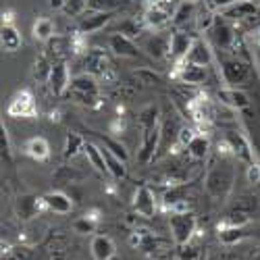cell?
I'll return each instance as SVG.
<instances>
[{
	"label": "cell",
	"instance_id": "cell-48",
	"mask_svg": "<svg viewBox=\"0 0 260 260\" xmlns=\"http://www.w3.org/2000/svg\"><path fill=\"white\" fill-rule=\"evenodd\" d=\"M235 3H240V0H210L212 9H221V11H225V9H229V7H233Z\"/></svg>",
	"mask_w": 260,
	"mask_h": 260
},
{
	"label": "cell",
	"instance_id": "cell-47",
	"mask_svg": "<svg viewBox=\"0 0 260 260\" xmlns=\"http://www.w3.org/2000/svg\"><path fill=\"white\" fill-rule=\"evenodd\" d=\"M193 138H196V134H193V129L191 127H181L179 129V136H177V140L181 142V146H189V142L193 140Z\"/></svg>",
	"mask_w": 260,
	"mask_h": 260
},
{
	"label": "cell",
	"instance_id": "cell-3",
	"mask_svg": "<svg viewBox=\"0 0 260 260\" xmlns=\"http://www.w3.org/2000/svg\"><path fill=\"white\" fill-rule=\"evenodd\" d=\"M196 216L191 212H171L169 216V227H171V235L173 242H175L179 248L189 244L193 233H196Z\"/></svg>",
	"mask_w": 260,
	"mask_h": 260
},
{
	"label": "cell",
	"instance_id": "cell-9",
	"mask_svg": "<svg viewBox=\"0 0 260 260\" xmlns=\"http://www.w3.org/2000/svg\"><path fill=\"white\" fill-rule=\"evenodd\" d=\"M134 210L140 216H146V219H152V216L156 214V196H154V191L150 189L148 185H140L136 189Z\"/></svg>",
	"mask_w": 260,
	"mask_h": 260
},
{
	"label": "cell",
	"instance_id": "cell-46",
	"mask_svg": "<svg viewBox=\"0 0 260 260\" xmlns=\"http://www.w3.org/2000/svg\"><path fill=\"white\" fill-rule=\"evenodd\" d=\"M246 179H248V183H260V165H256V162L248 165Z\"/></svg>",
	"mask_w": 260,
	"mask_h": 260
},
{
	"label": "cell",
	"instance_id": "cell-21",
	"mask_svg": "<svg viewBox=\"0 0 260 260\" xmlns=\"http://www.w3.org/2000/svg\"><path fill=\"white\" fill-rule=\"evenodd\" d=\"M193 44V38L187 31H173L171 34V56L175 58H185L189 48Z\"/></svg>",
	"mask_w": 260,
	"mask_h": 260
},
{
	"label": "cell",
	"instance_id": "cell-30",
	"mask_svg": "<svg viewBox=\"0 0 260 260\" xmlns=\"http://www.w3.org/2000/svg\"><path fill=\"white\" fill-rule=\"evenodd\" d=\"M223 13H225V17L246 19V17H254V15H256V5H254V3H250V0H240V3H235L233 7L225 9Z\"/></svg>",
	"mask_w": 260,
	"mask_h": 260
},
{
	"label": "cell",
	"instance_id": "cell-25",
	"mask_svg": "<svg viewBox=\"0 0 260 260\" xmlns=\"http://www.w3.org/2000/svg\"><path fill=\"white\" fill-rule=\"evenodd\" d=\"M193 17H196V0H183V3L175 11H173L171 23L175 27H183V25L189 23Z\"/></svg>",
	"mask_w": 260,
	"mask_h": 260
},
{
	"label": "cell",
	"instance_id": "cell-32",
	"mask_svg": "<svg viewBox=\"0 0 260 260\" xmlns=\"http://www.w3.org/2000/svg\"><path fill=\"white\" fill-rule=\"evenodd\" d=\"M42 206L46 208L44 198L25 196V198H21V202H19V212H21V216H23V219H31V216H36V214H38V210H40Z\"/></svg>",
	"mask_w": 260,
	"mask_h": 260
},
{
	"label": "cell",
	"instance_id": "cell-15",
	"mask_svg": "<svg viewBox=\"0 0 260 260\" xmlns=\"http://www.w3.org/2000/svg\"><path fill=\"white\" fill-rule=\"evenodd\" d=\"M108 46H111V50L117 56H121V58H136V56H140V50L134 44V40L123 36V34H119V31L108 38Z\"/></svg>",
	"mask_w": 260,
	"mask_h": 260
},
{
	"label": "cell",
	"instance_id": "cell-42",
	"mask_svg": "<svg viewBox=\"0 0 260 260\" xmlns=\"http://www.w3.org/2000/svg\"><path fill=\"white\" fill-rule=\"evenodd\" d=\"M198 258H200V248H198V246H191V244L181 246V250H179V260H198Z\"/></svg>",
	"mask_w": 260,
	"mask_h": 260
},
{
	"label": "cell",
	"instance_id": "cell-17",
	"mask_svg": "<svg viewBox=\"0 0 260 260\" xmlns=\"http://www.w3.org/2000/svg\"><path fill=\"white\" fill-rule=\"evenodd\" d=\"M81 67L85 69L83 73H90V75H104L108 69H111V62H108L106 54L100 50H90L85 52L83 60H81Z\"/></svg>",
	"mask_w": 260,
	"mask_h": 260
},
{
	"label": "cell",
	"instance_id": "cell-31",
	"mask_svg": "<svg viewBox=\"0 0 260 260\" xmlns=\"http://www.w3.org/2000/svg\"><path fill=\"white\" fill-rule=\"evenodd\" d=\"M54 36V23L48 17H40L34 23V38L40 42H50Z\"/></svg>",
	"mask_w": 260,
	"mask_h": 260
},
{
	"label": "cell",
	"instance_id": "cell-40",
	"mask_svg": "<svg viewBox=\"0 0 260 260\" xmlns=\"http://www.w3.org/2000/svg\"><path fill=\"white\" fill-rule=\"evenodd\" d=\"M88 5H90V0H67L64 11H67L69 15H73V17H77V15L88 11Z\"/></svg>",
	"mask_w": 260,
	"mask_h": 260
},
{
	"label": "cell",
	"instance_id": "cell-37",
	"mask_svg": "<svg viewBox=\"0 0 260 260\" xmlns=\"http://www.w3.org/2000/svg\"><path fill=\"white\" fill-rule=\"evenodd\" d=\"M50 69H52V64L48 62V58H46V56H42V58H40V60H36V64H34V77H36L38 81L48 83Z\"/></svg>",
	"mask_w": 260,
	"mask_h": 260
},
{
	"label": "cell",
	"instance_id": "cell-7",
	"mask_svg": "<svg viewBox=\"0 0 260 260\" xmlns=\"http://www.w3.org/2000/svg\"><path fill=\"white\" fill-rule=\"evenodd\" d=\"M144 50L150 58L154 60H162L167 58V54H171V34H162V31H156L152 36H148L146 42H144Z\"/></svg>",
	"mask_w": 260,
	"mask_h": 260
},
{
	"label": "cell",
	"instance_id": "cell-28",
	"mask_svg": "<svg viewBox=\"0 0 260 260\" xmlns=\"http://www.w3.org/2000/svg\"><path fill=\"white\" fill-rule=\"evenodd\" d=\"M96 138L100 140V144L104 146V150H108V152L115 154L117 158H121L123 162H127V160H129V152H127V148H125L119 140H115V138H111V136H102V134H96Z\"/></svg>",
	"mask_w": 260,
	"mask_h": 260
},
{
	"label": "cell",
	"instance_id": "cell-20",
	"mask_svg": "<svg viewBox=\"0 0 260 260\" xmlns=\"http://www.w3.org/2000/svg\"><path fill=\"white\" fill-rule=\"evenodd\" d=\"M206 67L200 64H193L189 60H183V64L179 67V81L185 85H200L206 81Z\"/></svg>",
	"mask_w": 260,
	"mask_h": 260
},
{
	"label": "cell",
	"instance_id": "cell-33",
	"mask_svg": "<svg viewBox=\"0 0 260 260\" xmlns=\"http://www.w3.org/2000/svg\"><path fill=\"white\" fill-rule=\"evenodd\" d=\"M83 146H85V140L79 136V134H67V140H64V152H62V156L64 158H73L75 154H79V152H83Z\"/></svg>",
	"mask_w": 260,
	"mask_h": 260
},
{
	"label": "cell",
	"instance_id": "cell-8",
	"mask_svg": "<svg viewBox=\"0 0 260 260\" xmlns=\"http://www.w3.org/2000/svg\"><path fill=\"white\" fill-rule=\"evenodd\" d=\"M115 17V11H92L88 15H83L79 19V34H94V31H100L104 29L106 23H111Z\"/></svg>",
	"mask_w": 260,
	"mask_h": 260
},
{
	"label": "cell",
	"instance_id": "cell-43",
	"mask_svg": "<svg viewBox=\"0 0 260 260\" xmlns=\"http://www.w3.org/2000/svg\"><path fill=\"white\" fill-rule=\"evenodd\" d=\"M140 25L136 23V21H123V23L119 25V34H123V36H127V38H136V36H140Z\"/></svg>",
	"mask_w": 260,
	"mask_h": 260
},
{
	"label": "cell",
	"instance_id": "cell-4",
	"mask_svg": "<svg viewBox=\"0 0 260 260\" xmlns=\"http://www.w3.org/2000/svg\"><path fill=\"white\" fill-rule=\"evenodd\" d=\"M221 75L227 85L237 88L240 83H246L250 79V67L240 58H227L221 64Z\"/></svg>",
	"mask_w": 260,
	"mask_h": 260
},
{
	"label": "cell",
	"instance_id": "cell-23",
	"mask_svg": "<svg viewBox=\"0 0 260 260\" xmlns=\"http://www.w3.org/2000/svg\"><path fill=\"white\" fill-rule=\"evenodd\" d=\"M83 154H85V158L90 160V165L100 173V175L108 173L106 158H104V150H102L98 144H94V142H85V146H83Z\"/></svg>",
	"mask_w": 260,
	"mask_h": 260
},
{
	"label": "cell",
	"instance_id": "cell-38",
	"mask_svg": "<svg viewBox=\"0 0 260 260\" xmlns=\"http://www.w3.org/2000/svg\"><path fill=\"white\" fill-rule=\"evenodd\" d=\"M250 223V214L246 212H240V210H233L225 216V227H244Z\"/></svg>",
	"mask_w": 260,
	"mask_h": 260
},
{
	"label": "cell",
	"instance_id": "cell-13",
	"mask_svg": "<svg viewBox=\"0 0 260 260\" xmlns=\"http://www.w3.org/2000/svg\"><path fill=\"white\" fill-rule=\"evenodd\" d=\"M216 98H219V102L223 106L231 108V111H244V108L250 106L248 94L242 92V90H237V88H231V85H227V88L216 92Z\"/></svg>",
	"mask_w": 260,
	"mask_h": 260
},
{
	"label": "cell",
	"instance_id": "cell-34",
	"mask_svg": "<svg viewBox=\"0 0 260 260\" xmlns=\"http://www.w3.org/2000/svg\"><path fill=\"white\" fill-rule=\"evenodd\" d=\"M248 233H244V227H223L219 233V240L225 246H233L237 242H242Z\"/></svg>",
	"mask_w": 260,
	"mask_h": 260
},
{
	"label": "cell",
	"instance_id": "cell-45",
	"mask_svg": "<svg viewBox=\"0 0 260 260\" xmlns=\"http://www.w3.org/2000/svg\"><path fill=\"white\" fill-rule=\"evenodd\" d=\"M0 148H3V156L11 154V140H9V132L5 125L0 127Z\"/></svg>",
	"mask_w": 260,
	"mask_h": 260
},
{
	"label": "cell",
	"instance_id": "cell-16",
	"mask_svg": "<svg viewBox=\"0 0 260 260\" xmlns=\"http://www.w3.org/2000/svg\"><path fill=\"white\" fill-rule=\"evenodd\" d=\"M183 60H189L193 64H200V67H210L214 56H212L210 46L206 44L202 38H193V44H191V48H189V52H187V56Z\"/></svg>",
	"mask_w": 260,
	"mask_h": 260
},
{
	"label": "cell",
	"instance_id": "cell-11",
	"mask_svg": "<svg viewBox=\"0 0 260 260\" xmlns=\"http://www.w3.org/2000/svg\"><path fill=\"white\" fill-rule=\"evenodd\" d=\"M171 19H173V13H171V9L165 5V0L152 3V5L148 7L146 15H144L146 25H148V27H152V29H160V27H165Z\"/></svg>",
	"mask_w": 260,
	"mask_h": 260
},
{
	"label": "cell",
	"instance_id": "cell-24",
	"mask_svg": "<svg viewBox=\"0 0 260 260\" xmlns=\"http://www.w3.org/2000/svg\"><path fill=\"white\" fill-rule=\"evenodd\" d=\"M25 154L29 158H34V160H46L50 156V144L44 138H40V136L29 138L25 142Z\"/></svg>",
	"mask_w": 260,
	"mask_h": 260
},
{
	"label": "cell",
	"instance_id": "cell-19",
	"mask_svg": "<svg viewBox=\"0 0 260 260\" xmlns=\"http://www.w3.org/2000/svg\"><path fill=\"white\" fill-rule=\"evenodd\" d=\"M90 250H92V258L94 260H111L117 254V246L108 235H94L92 244H90Z\"/></svg>",
	"mask_w": 260,
	"mask_h": 260
},
{
	"label": "cell",
	"instance_id": "cell-2",
	"mask_svg": "<svg viewBox=\"0 0 260 260\" xmlns=\"http://www.w3.org/2000/svg\"><path fill=\"white\" fill-rule=\"evenodd\" d=\"M69 94L73 96L75 102L88 104V106H96L98 100H100V85H98V81H96L94 75L81 73V75H75L71 79Z\"/></svg>",
	"mask_w": 260,
	"mask_h": 260
},
{
	"label": "cell",
	"instance_id": "cell-36",
	"mask_svg": "<svg viewBox=\"0 0 260 260\" xmlns=\"http://www.w3.org/2000/svg\"><path fill=\"white\" fill-rule=\"evenodd\" d=\"M134 79H138L140 85H146V88H150V85H158L162 79L160 75H156L154 71H150V69H138L134 71Z\"/></svg>",
	"mask_w": 260,
	"mask_h": 260
},
{
	"label": "cell",
	"instance_id": "cell-1",
	"mask_svg": "<svg viewBox=\"0 0 260 260\" xmlns=\"http://www.w3.org/2000/svg\"><path fill=\"white\" fill-rule=\"evenodd\" d=\"M235 181V169L229 162L214 165L204 179V189L212 200H223L229 196Z\"/></svg>",
	"mask_w": 260,
	"mask_h": 260
},
{
	"label": "cell",
	"instance_id": "cell-44",
	"mask_svg": "<svg viewBox=\"0 0 260 260\" xmlns=\"http://www.w3.org/2000/svg\"><path fill=\"white\" fill-rule=\"evenodd\" d=\"M3 260H29V252H27V248L7 250V254L3 256Z\"/></svg>",
	"mask_w": 260,
	"mask_h": 260
},
{
	"label": "cell",
	"instance_id": "cell-10",
	"mask_svg": "<svg viewBox=\"0 0 260 260\" xmlns=\"http://www.w3.org/2000/svg\"><path fill=\"white\" fill-rule=\"evenodd\" d=\"M225 142L229 144L231 152H233L237 158H240V160H244V162H248V165L254 162V150H252L250 142H248L240 132H227V134H225Z\"/></svg>",
	"mask_w": 260,
	"mask_h": 260
},
{
	"label": "cell",
	"instance_id": "cell-26",
	"mask_svg": "<svg viewBox=\"0 0 260 260\" xmlns=\"http://www.w3.org/2000/svg\"><path fill=\"white\" fill-rule=\"evenodd\" d=\"M0 42H3V50L5 52H17L23 44V38H21L19 29L15 25H3V31H0Z\"/></svg>",
	"mask_w": 260,
	"mask_h": 260
},
{
	"label": "cell",
	"instance_id": "cell-6",
	"mask_svg": "<svg viewBox=\"0 0 260 260\" xmlns=\"http://www.w3.org/2000/svg\"><path fill=\"white\" fill-rule=\"evenodd\" d=\"M71 85V75H69V67L64 60H56L52 62L50 69V77H48V88L54 96H62L64 92H69Z\"/></svg>",
	"mask_w": 260,
	"mask_h": 260
},
{
	"label": "cell",
	"instance_id": "cell-14",
	"mask_svg": "<svg viewBox=\"0 0 260 260\" xmlns=\"http://www.w3.org/2000/svg\"><path fill=\"white\" fill-rule=\"evenodd\" d=\"M9 115L11 117H31L36 115V102L29 92H17L9 104Z\"/></svg>",
	"mask_w": 260,
	"mask_h": 260
},
{
	"label": "cell",
	"instance_id": "cell-22",
	"mask_svg": "<svg viewBox=\"0 0 260 260\" xmlns=\"http://www.w3.org/2000/svg\"><path fill=\"white\" fill-rule=\"evenodd\" d=\"M138 123L142 132H150V129L160 127V108L154 104L144 106L142 111L138 113Z\"/></svg>",
	"mask_w": 260,
	"mask_h": 260
},
{
	"label": "cell",
	"instance_id": "cell-12",
	"mask_svg": "<svg viewBox=\"0 0 260 260\" xmlns=\"http://www.w3.org/2000/svg\"><path fill=\"white\" fill-rule=\"evenodd\" d=\"M210 38L214 42L216 48H231L235 44V34L231 29L229 23H225L223 19H212V25H210Z\"/></svg>",
	"mask_w": 260,
	"mask_h": 260
},
{
	"label": "cell",
	"instance_id": "cell-35",
	"mask_svg": "<svg viewBox=\"0 0 260 260\" xmlns=\"http://www.w3.org/2000/svg\"><path fill=\"white\" fill-rule=\"evenodd\" d=\"M71 227H73V231L79 233V235H94L98 223H96L94 216H88V214H85V216H79V219H75Z\"/></svg>",
	"mask_w": 260,
	"mask_h": 260
},
{
	"label": "cell",
	"instance_id": "cell-49",
	"mask_svg": "<svg viewBox=\"0 0 260 260\" xmlns=\"http://www.w3.org/2000/svg\"><path fill=\"white\" fill-rule=\"evenodd\" d=\"M48 7L54 9V11H64V7H67V0H48Z\"/></svg>",
	"mask_w": 260,
	"mask_h": 260
},
{
	"label": "cell",
	"instance_id": "cell-41",
	"mask_svg": "<svg viewBox=\"0 0 260 260\" xmlns=\"http://www.w3.org/2000/svg\"><path fill=\"white\" fill-rule=\"evenodd\" d=\"M119 7V0H90V11H115Z\"/></svg>",
	"mask_w": 260,
	"mask_h": 260
},
{
	"label": "cell",
	"instance_id": "cell-51",
	"mask_svg": "<svg viewBox=\"0 0 260 260\" xmlns=\"http://www.w3.org/2000/svg\"><path fill=\"white\" fill-rule=\"evenodd\" d=\"M150 3H158V0H150Z\"/></svg>",
	"mask_w": 260,
	"mask_h": 260
},
{
	"label": "cell",
	"instance_id": "cell-18",
	"mask_svg": "<svg viewBox=\"0 0 260 260\" xmlns=\"http://www.w3.org/2000/svg\"><path fill=\"white\" fill-rule=\"evenodd\" d=\"M42 198H44L46 208L54 214H69L73 210V200L64 191H48Z\"/></svg>",
	"mask_w": 260,
	"mask_h": 260
},
{
	"label": "cell",
	"instance_id": "cell-5",
	"mask_svg": "<svg viewBox=\"0 0 260 260\" xmlns=\"http://www.w3.org/2000/svg\"><path fill=\"white\" fill-rule=\"evenodd\" d=\"M160 150V127L150 129V132H142V146L138 150V162L148 165L152 162Z\"/></svg>",
	"mask_w": 260,
	"mask_h": 260
},
{
	"label": "cell",
	"instance_id": "cell-39",
	"mask_svg": "<svg viewBox=\"0 0 260 260\" xmlns=\"http://www.w3.org/2000/svg\"><path fill=\"white\" fill-rule=\"evenodd\" d=\"M256 208H258V202H256L254 196H242V198H237V202L233 204V210H240V212H246V214H252Z\"/></svg>",
	"mask_w": 260,
	"mask_h": 260
},
{
	"label": "cell",
	"instance_id": "cell-50",
	"mask_svg": "<svg viewBox=\"0 0 260 260\" xmlns=\"http://www.w3.org/2000/svg\"><path fill=\"white\" fill-rule=\"evenodd\" d=\"M254 40H256V44H258V46H260V29H258V31H256V38H254Z\"/></svg>",
	"mask_w": 260,
	"mask_h": 260
},
{
	"label": "cell",
	"instance_id": "cell-27",
	"mask_svg": "<svg viewBox=\"0 0 260 260\" xmlns=\"http://www.w3.org/2000/svg\"><path fill=\"white\" fill-rule=\"evenodd\" d=\"M187 152H189V156L193 160H204L208 156V152H210V140L206 136H202V134H196V138H193L189 142V146H187Z\"/></svg>",
	"mask_w": 260,
	"mask_h": 260
},
{
	"label": "cell",
	"instance_id": "cell-29",
	"mask_svg": "<svg viewBox=\"0 0 260 260\" xmlns=\"http://www.w3.org/2000/svg\"><path fill=\"white\" fill-rule=\"evenodd\" d=\"M104 158H106V167H108V175H111L113 179L119 181V179H125L127 177V162H123L121 158H117L115 154H111L108 150H104Z\"/></svg>",
	"mask_w": 260,
	"mask_h": 260
}]
</instances>
